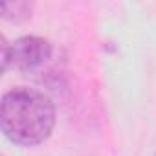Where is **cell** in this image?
I'll return each mask as SVG.
<instances>
[{"label":"cell","mask_w":156,"mask_h":156,"mask_svg":"<svg viewBox=\"0 0 156 156\" xmlns=\"http://www.w3.org/2000/svg\"><path fill=\"white\" fill-rule=\"evenodd\" d=\"M0 125L8 140L17 145H39L53 130L55 107L39 90L17 87L4 94L0 107Z\"/></svg>","instance_id":"cell-1"},{"label":"cell","mask_w":156,"mask_h":156,"mask_svg":"<svg viewBox=\"0 0 156 156\" xmlns=\"http://www.w3.org/2000/svg\"><path fill=\"white\" fill-rule=\"evenodd\" d=\"M50 41L35 35L20 37L13 42L2 39V70L15 68L19 72H33L51 57Z\"/></svg>","instance_id":"cell-2"},{"label":"cell","mask_w":156,"mask_h":156,"mask_svg":"<svg viewBox=\"0 0 156 156\" xmlns=\"http://www.w3.org/2000/svg\"><path fill=\"white\" fill-rule=\"evenodd\" d=\"M2 17L11 22H22L31 17V4L28 2H8L2 4Z\"/></svg>","instance_id":"cell-3"}]
</instances>
